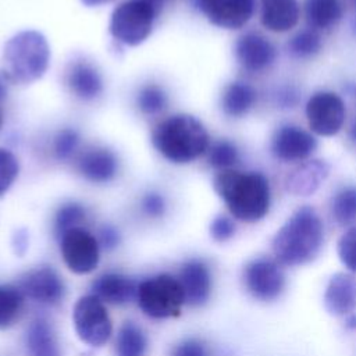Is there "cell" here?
<instances>
[{"mask_svg":"<svg viewBox=\"0 0 356 356\" xmlns=\"http://www.w3.org/2000/svg\"><path fill=\"white\" fill-rule=\"evenodd\" d=\"M78 170L90 182H107L117 172V159L107 149L93 147L79 157Z\"/></svg>","mask_w":356,"mask_h":356,"instance_id":"obj_18","label":"cell"},{"mask_svg":"<svg viewBox=\"0 0 356 356\" xmlns=\"http://www.w3.org/2000/svg\"><path fill=\"white\" fill-rule=\"evenodd\" d=\"M331 214L339 225L356 221V186H343L331 199Z\"/></svg>","mask_w":356,"mask_h":356,"instance_id":"obj_26","label":"cell"},{"mask_svg":"<svg viewBox=\"0 0 356 356\" xmlns=\"http://www.w3.org/2000/svg\"><path fill=\"white\" fill-rule=\"evenodd\" d=\"M316 147L317 142L314 136L296 125L280 127L271 139V152L282 161H302L307 159Z\"/></svg>","mask_w":356,"mask_h":356,"instance_id":"obj_11","label":"cell"},{"mask_svg":"<svg viewBox=\"0 0 356 356\" xmlns=\"http://www.w3.org/2000/svg\"><path fill=\"white\" fill-rule=\"evenodd\" d=\"M70 89L81 99H93L100 95L103 82L93 65L86 61L74 63L67 75Z\"/></svg>","mask_w":356,"mask_h":356,"instance_id":"obj_21","label":"cell"},{"mask_svg":"<svg viewBox=\"0 0 356 356\" xmlns=\"http://www.w3.org/2000/svg\"><path fill=\"white\" fill-rule=\"evenodd\" d=\"M343 100L332 92H317L306 104V117L313 132L321 136L338 134L345 121Z\"/></svg>","mask_w":356,"mask_h":356,"instance_id":"obj_8","label":"cell"},{"mask_svg":"<svg viewBox=\"0 0 356 356\" xmlns=\"http://www.w3.org/2000/svg\"><path fill=\"white\" fill-rule=\"evenodd\" d=\"M21 291L36 302L54 305L64 298L65 286L53 268L42 267L29 271L22 278Z\"/></svg>","mask_w":356,"mask_h":356,"instance_id":"obj_14","label":"cell"},{"mask_svg":"<svg viewBox=\"0 0 356 356\" xmlns=\"http://www.w3.org/2000/svg\"><path fill=\"white\" fill-rule=\"evenodd\" d=\"M142 207L146 214L152 217H160L165 210V203L160 195L147 193L142 202Z\"/></svg>","mask_w":356,"mask_h":356,"instance_id":"obj_37","label":"cell"},{"mask_svg":"<svg viewBox=\"0 0 356 356\" xmlns=\"http://www.w3.org/2000/svg\"><path fill=\"white\" fill-rule=\"evenodd\" d=\"M346 327L350 328V330H356V313H350L348 314V318H346Z\"/></svg>","mask_w":356,"mask_h":356,"instance_id":"obj_40","label":"cell"},{"mask_svg":"<svg viewBox=\"0 0 356 356\" xmlns=\"http://www.w3.org/2000/svg\"><path fill=\"white\" fill-rule=\"evenodd\" d=\"M139 108L146 114H156L167 106V96L164 90L156 85L145 86L138 96Z\"/></svg>","mask_w":356,"mask_h":356,"instance_id":"obj_29","label":"cell"},{"mask_svg":"<svg viewBox=\"0 0 356 356\" xmlns=\"http://www.w3.org/2000/svg\"><path fill=\"white\" fill-rule=\"evenodd\" d=\"M78 142H79V138H78V134L75 131H72V129L61 131L56 136V140H54L56 156L61 160L68 159L74 153V150L76 149Z\"/></svg>","mask_w":356,"mask_h":356,"instance_id":"obj_34","label":"cell"},{"mask_svg":"<svg viewBox=\"0 0 356 356\" xmlns=\"http://www.w3.org/2000/svg\"><path fill=\"white\" fill-rule=\"evenodd\" d=\"M4 95V86H3V83L0 82V97Z\"/></svg>","mask_w":356,"mask_h":356,"instance_id":"obj_43","label":"cell"},{"mask_svg":"<svg viewBox=\"0 0 356 356\" xmlns=\"http://www.w3.org/2000/svg\"><path fill=\"white\" fill-rule=\"evenodd\" d=\"M330 167L321 160H312L302 164L299 168L288 174L285 179V186L291 193L295 195H310L313 193L321 182L327 178Z\"/></svg>","mask_w":356,"mask_h":356,"instance_id":"obj_19","label":"cell"},{"mask_svg":"<svg viewBox=\"0 0 356 356\" xmlns=\"http://www.w3.org/2000/svg\"><path fill=\"white\" fill-rule=\"evenodd\" d=\"M72 318L78 337L90 346H102L111 337L110 316L104 303L96 295L79 298L74 306Z\"/></svg>","mask_w":356,"mask_h":356,"instance_id":"obj_7","label":"cell"},{"mask_svg":"<svg viewBox=\"0 0 356 356\" xmlns=\"http://www.w3.org/2000/svg\"><path fill=\"white\" fill-rule=\"evenodd\" d=\"M93 292L102 300L111 305H124L129 302L138 291L135 282L121 274L108 273L93 282Z\"/></svg>","mask_w":356,"mask_h":356,"instance_id":"obj_20","label":"cell"},{"mask_svg":"<svg viewBox=\"0 0 356 356\" xmlns=\"http://www.w3.org/2000/svg\"><path fill=\"white\" fill-rule=\"evenodd\" d=\"M102 242L106 248H114L118 243V232L111 227L102 229Z\"/></svg>","mask_w":356,"mask_h":356,"instance_id":"obj_38","label":"cell"},{"mask_svg":"<svg viewBox=\"0 0 356 356\" xmlns=\"http://www.w3.org/2000/svg\"><path fill=\"white\" fill-rule=\"evenodd\" d=\"M305 13L312 26L325 29L339 21L342 6L339 0H306Z\"/></svg>","mask_w":356,"mask_h":356,"instance_id":"obj_24","label":"cell"},{"mask_svg":"<svg viewBox=\"0 0 356 356\" xmlns=\"http://www.w3.org/2000/svg\"><path fill=\"white\" fill-rule=\"evenodd\" d=\"M138 305L153 318L175 317L185 303V293L179 280L170 274H159L138 285Z\"/></svg>","mask_w":356,"mask_h":356,"instance_id":"obj_5","label":"cell"},{"mask_svg":"<svg viewBox=\"0 0 356 356\" xmlns=\"http://www.w3.org/2000/svg\"><path fill=\"white\" fill-rule=\"evenodd\" d=\"M275 47L260 33L249 32L242 35L235 43V56L238 63L248 71L257 72L275 60Z\"/></svg>","mask_w":356,"mask_h":356,"instance_id":"obj_13","label":"cell"},{"mask_svg":"<svg viewBox=\"0 0 356 356\" xmlns=\"http://www.w3.org/2000/svg\"><path fill=\"white\" fill-rule=\"evenodd\" d=\"M324 227L317 211L310 206L298 209L273 238V253L278 263L302 266L320 252Z\"/></svg>","mask_w":356,"mask_h":356,"instance_id":"obj_2","label":"cell"},{"mask_svg":"<svg viewBox=\"0 0 356 356\" xmlns=\"http://www.w3.org/2000/svg\"><path fill=\"white\" fill-rule=\"evenodd\" d=\"M147 1H150L157 10H160V7H161V3L164 1V0H147Z\"/></svg>","mask_w":356,"mask_h":356,"instance_id":"obj_41","label":"cell"},{"mask_svg":"<svg viewBox=\"0 0 356 356\" xmlns=\"http://www.w3.org/2000/svg\"><path fill=\"white\" fill-rule=\"evenodd\" d=\"M26 346L32 356H60L56 332L51 324L43 318L31 323L26 331Z\"/></svg>","mask_w":356,"mask_h":356,"instance_id":"obj_22","label":"cell"},{"mask_svg":"<svg viewBox=\"0 0 356 356\" xmlns=\"http://www.w3.org/2000/svg\"><path fill=\"white\" fill-rule=\"evenodd\" d=\"M209 161L216 168L228 170L238 161V150L234 143L228 140H221L216 143L210 150Z\"/></svg>","mask_w":356,"mask_h":356,"instance_id":"obj_32","label":"cell"},{"mask_svg":"<svg viewBox=\"0 0 356 356\" xmlns=\"http://www.w3.org/2000/svg\"><path fill=\"white\" fill-rule=\"evenodd\" d=\"M178 280L185 293V302L193 306L207 302L211 292V273L204 261L197 259L186 261L179 271Z\"/></svg>","mask_w":356,"mask_h":356,"instance_id":"obj_15","label":"cell"},{"mask_svg":"<svg viewBox=\"0 0 356 356\" xmlns=\"http://www.w3.org/2000/svg\"><path fill=\"white\" fill-rule=\"evenodd\" d=\"M256 92L250 85L245 82H232L222 93L221 106L227 115L242 117L252 108Z\"/></svg>","mask_w":356,"mask_h":356,"instance_id":"obj_23","label":"cell"},{"mask_svg":"<svg viewBox=\"0 0 356 356\" xmlns=\"http://www.w3.org/2000/svg\"><path fill=\"white\" fill-rule=\"evenodd\" d=\"M243 281L249 293L259 300H274L285 289V275L274 260L259 257L246 264Z\"/></svg>","mask_w":356,"mask_h":356,"instance_id":"obj_9","label":"cell"},{"mask_svg":"<svg viewBox=\"0 0 356 356\" xmlns=\"http://www.w3.org/2000/svg\"><path fill=\"white\" fill-rule=\"evenodd\" d=\"M146 349L147 339L145 332L131 321L124 323L115 341L117 356H145Z\"/></svg>","mask_w":356,"mask_h":356,"instance_id":"obj_25","label":"cell"},{"mask_svg":"<svg viewBox=\"0 0 356 356\" xmlns=\"http://www.w3.org/2000/svg\"><path fill=\"white\" fill-rule=\"evenodd\" d=\"M299 15L296 0H260V21L268 31L286 32L298 24Z\"/></svg>","mask_w":356,"mask_h":356,"instance_id":"obj_17","label":"cell"},{"mask_svg":"<svg viewBox=\"0 0 356 356\" xmlns=\"http://www.w3.org/2000/svg\"><path fill=\"white\" fill-rule=\"evenodd\" d=\"M152 143L168 161L185 164L207 150L209 134L197 118L188 114H177L154 128Z\"/></svg>","mask_w":356,"mask_h":356,"instance_id":"obj_3","label":"cell"},{"mask_svg":"<svg viewBox=\"0 0 356 356\" xmlns=\"http://www.w3.org/2000/svg\"><path fill=\"white\" fill-rule=\"evenodd\" d=\"M350 135H352V138L356 140V124L352 127V129H350Z\"/></svg>","mask_w":356,"mask_h":356,"instance_id":"obj_42","label":"cell"},{"mask_svg":"<svg viewBox=\"0 0 356 356\" xmlns=\"http://www.w3.org/2000/svg\"><path fill=\"white\" fill-rule=\"evenodd\" d=\"M256 0H200V10L216 26L238 29L254 13Z\"/></svg>","mask_w":356,"mask_h":356,"instance_id":"obj_12","label":"cell"},{"mask_svg":"<svg viewBox=\"0 0 356 356\" xmlns=\"http://www.w3.org/2000/svg\"><path fill=\"white\" fill-rule=\"evenodd\" d=\"M85 6L88 7H96V6H102V4H106V3H110L113 0H81Z\"/></svg>","mask_w":356,"mask_h":356,"instance_id":"obj_39","label":"cell"},{"mask_svg":"<svg viewBox=\"0 0 356 356\" xmlns=\"http://www.w3.org/2000/svg\"><path fill=\"white\" fill-rule=\"evenodd\" d=\"M235 234V224L227 216L216 217L210 224V235L217 242H225Z\"/></svg>","mask_w":356,"mask_h":356,"instance_id":"obj_35","label":"cell"},{"mask_svg":"<svg viewBox=\"0 0 356 356\" xmlns=\"http://www.w3.org/2000/svg\"><path fill=\"white\" fill-rule=\"evenodd\" d=\"M157 13L147 0H127L111 14L110 33L127 46H138L150 35Z\"/></svg>","mask_w":356,"mask_h":356,"instance_id":"obj_6","label":"cell"},{"mask_svg":"<svg viewBox=\"0 0 356 356\" xmlns=\"http://www.w3.org/2000/svg\"><path fill=\"white\" fill-rule=\"evenodd\" d=\"M352 3H353V6H355V8H356V0H352Z\"/></svg>","mask_w":356,"mask_h":356,"instance_id":"obj_44","label":"cell"},{"mask_svg":"<svg viewBox=\"0 0 356 356\" xmlns=\"http://www.w3.org/2000/svg\"><path fill=\"white\" fill-rule=\"evenodd\" d=\"M18 161L15 156L0 147V196L8 191L18 175Z\"/></svg>","mask_w":356,"mask_h":356,"instance_id":"obj_33","label":"cell"},{"mask_svg":"<svg viewBox=\"0 0 356 356\" xmlns=\"http://www.w3.org/2000/svg\"><path fill=\"white\" fill-rule=\"evenodd\" d=\"M24 306V293L13 285H0V330L15 323Z\"/></svg>","mask_w":356,"mask_h":356,"instance_id":"obj_27","label":"cell"},{"mask_svg":"<svg viewBox=\"0 0 356 356\" xmlns=\"http://www.w3.org/2000/svg\"><path fill=\"white\" fill-rule=\"evenodd\" d=\"M337 252L342 264L356 274V227H350L341 235Z\"/></svg>","mask_w":356,"mask_h":356,"instance_id":"obj_31","label":"cell"},{"mask_svg":"<svg viewBox=\"0 0 356 356\" xmlns=\"http://www.w3.org/2000/svg\"><path fill=\"white\" fill-rule=\"evenodd\" d=\"M61 254L72 273L88 274L99 263V243L90 232L76 227L61 235Z\"/></svg>","mask_w":356,"mask_h":356,"instance_id":"obj_10","label":"cell"},{"mask_svg":"<svg viewBox=\"0 0 356 356\" xmlns=\"http://www.w3.org/2000/svg\"><path fill=\"white\" fill-rule=\"evenodd\" d=\"M213 186L229 213L241 221L254 222L268 213L270 184L260 172L224 170L214 177Z\"/></svg>","mask_w":356,"mask_h":356,"instance_id":"obj_1","label":"cell"},{"mask_svg":"<svg viewBox=\"0 0 356 356\" xmlns=\"http://www.w3.org/2000/svg\"><path fill=\"white\" fill-rule=\"evenodd\" d=\"M4 74L13 82L31 83L49 67L50 49L46 38L36 31H22L4 46Z\"/></svg>","mask_w":356,"mask_h":356,"instance_id":"obj_4","label":"cell"},{"mask_svg":"<svg viewBox=\"0 0 356 356\" xmlns=\"http://www.w3.org/2000/svg\"><path fill=\"white\" fill-rule=\"evenodd\" d=\"M0 127H1V114H0Z\"/></svg>","mask_w":356,"mask_h":356,"instance_id":"obj_45","label":"cell"},{"mask_svg":"<svg viewBox=\"0 0 356 356\" xmlns=\"http://www.w3.org/2000/svg\"><path fill=\"white\" fill-rule=\"evenodd\" d=\"M85 218V210L76 203L64 204L56 216V232L58 236L64 235L67 231L76 228V225Z\"/></svg>","mask_w":356,"mask_h":356,"instance_id":"obj_30","label":"cell"},{"mask_svg":"<svg viewBox=\"0 0 356 356\" xmlns=\"http://www.w3.org/2000/svg\"><path fill=\"white\" fill-rule=\"evenodd\" d=\"M172 356H210L207 346L199 339H185L172 350Z\"/></svg>","mask_w":356,"mask_h":356,"instance_id":"obj_36","label":"cell"},{"mask_svg":"<svg viewBox=\"0 0 356 356\" xmlns=\"http://www.w3.org/2000/svg\"><path fill=\"white\" fill-rule=\"evenodd\" d=\"M321 46H323V42L320 35L312 29L298 32L288 43L291 53L300 58H306L317 54L321 50Z\"/></svg>","mask_w":356,"mask_h":356,"instance_id":"obj_28","label":"cell"},{"mask_svg":"<svg viewBox=\"0 0 356 356\" xmlns=\"http://www.w3.org/2000/svg\"><path fill=\"white\" fill-rule=\"evenodd\" d=\"M324 306L334 316H348L356 309V277L348 273L334 274L324 292Z\"/></svg>","mask_w":356,"mask_h":356,"instance_id":"obj_16","label":"cell"}]
</instances>
